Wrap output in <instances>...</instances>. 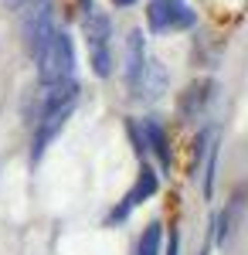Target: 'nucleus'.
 Instances as JSON below:
<instances>
[{
	"label": "nucleus",
	"mask_w": 248,
	"mask_h": 255,
	"mask_svg": "<svg viewBox=\"0 0 248 255\" xmlns=\"http://www.w3.org/2000/svg\"><path fill=\"white\" fill-rule=\"evenodd\" d=\"M116 7H129V3H136V0H113Z\"/></svg>",
	"instance_id": "f8f14e48"
},
{
	"label": "nucleus",
	"mask_w": 248,
	"mask_h": 255,
	"mask_svg": "<svg viewBox=\"0 0 248 255\" xmlns=\"http://www.w3.org/2000/svg\"><path fill=\"white\" fill-rule=\"evenodd\" d=\"M143 136L150 139V150L156 153V157L163 160V163H170V150H167V136H163V129H160L156 123H150V119L143 123Z\"/></svg>",
	"instance_id": "6e6552de"
},
{
	"label": "nucleus",
	"mask_w": 248,
	"mask_h": 255,
	"mask_svg": "<svg viewBox=\"0 0 248 255\" xmlns=\"http://www.w3.org/2000/svg\"><path fill=\"white\" fill-rule=\"evenodd\" d=\"M160 238H163L160 225H150L139 238V245H136V255H160Z\"/></svg>",
	"instance_id": "9d476101"
},
{
	"label": "nucleus",
	"mask_w": 248,
	"mask_h": 255,
	"mask_svg": "<svg viewBox=\"0 0 248 255\" xmlns=\"http://www.w3.org/2000/svg\"><path fill=\"white\" fill-rule=\"evenodd\" d=\"M167 255H177V235H170V252Z\"/></svg>",
	"instance_id": "9b49d317"
},
{
	"label": "nucleus",
	"mask_w": 248,
	"mask_h": 255,
	"mask_svg": "<svg viewBox=\"0 0 248 255\" xmlns=\"http://www.w3.org/2000/svg\"><path fill=\"white\" fill-rule=\"evenodd\" d=\"M34 61H38L41 85L72 82V72H75V51H72L68 34H65V31H55L51 38L41 44V51L34 55Z\"/></svg>",
	"instance_id": "f257e3e1"
},
{
	"label": "nucleus",
	"mask_w": 248,
	"mask_h": 255,
	"mask_svg": "<svg viewBox=\"0 0 248 255\" xmlns=\"http://www.w3.org/2000/svg\"><path fill=\"white\" fill-rule=\"evenodd\" d=\"M153 191H156V174H153L150 167H143V170H139V177H136V184H133V191L123 197V204L113 211V221H123V218L129 215L136 204H143L146 197H153Z\"/></svg>",
	"instance_id": "39448f33"
},
{
	"label": "nucleus",
	"mask_w": 248,
	"mask_h": 255,
	"mask_svg": "<svg viewBox=\"0 0 248 255\" xmlns=\"http://www.w3.org/2000/svg\"><path fill=\"white\" fill-rule=\"evenodd\" d=\"M55 34V20H51V3L48 0H27L24 3V44L31 55H38L41 44Z\"/></svg>",
	"instance_id": "f03ea898"
},
{
	"label": "nucleus",
	"mask_w": 248,
	"mask_h": 255,
	"mask_svg": "<svg viewBox=\"0 0 248 255\" xmlns=\"http://www.w3.org/2000/svg\"><path fill=\"white\" fill-rule=\"evenodd\" d=\"M208 89H211V82L191 85V89L184 92V102H180V113H184V116H194V109H201V106L208 102Z\"/></svg>",
	"instance_id": "1a4fd4ad"
},
{
	"label": "nucleus",
	"mask_w": 248,
	"mask_h": 255,
	"mask_svg": "<svg viewBox=\"0 0 248 255\" xmlns=\"http://www.w3.org/2000/svg\"><path fill=\"white\" fill-rule=\"evenodd\" d=\"M85 41H89V51H92V68L96 75H109L113 72V61H109V20L102 14H89L85 17Z\"/></svg>",
	"instance_id": "20e7f679"
},
{
	"label": "nucleus",
	"mask_w": 248,
	"mask_h": 255,
	"mask_svg": "<svg viewBox=\"0 0 248 255\" xmlns=\"http://www.w3.org/2000/svg\"><path fill=\"white\" fill-rule=\"evenodd\" d=\"M10 3H17V7H20V3H27V0H10Z\"/></svg>",
	"instance_id": "ddd939ff"
},
{
	"label": "nucleus",
	"mask_w": 248,
	"mask_h": 255,
	"mask_svg": "<svg viewBox=\"0 0 248 255\" xmlns=\"http://www.w3.org/2000/svg\"><path fill=\"white\" fill-rule=\"evenodd\" d=\"M146 17L153 31H177L194 24V10L187 7V0H150Z\"/></svg>",
	"instance_id": "7ed1b4c3"
},
{
	"label": "nucleus",
	"mask_w": 248,
	"mask_h": 255,
	"mask_svg": "<svg viewBox=\"0 0 248 255\" xmlns=\"http://www.w3.org/2000/svg\"><path fill=\"white\" fill-rule=\"evenodd\" d=\"M201 255H208V249H204V252H201Z\"/></svg>",
	"instance_id": "4468645a"
},
{
	"label": "nucleus",
	"mask_w": 248,
	"mask_h": 255,
	"mask_svg": "<svg viewBox=\"0 0 248 255\" xmlns=\"http://www.w3.org/2000/svg\"><path fill=\"white\" fill-rule=\"evenodd\" d=\"M163 85H167L163 65L146 58V68H143V75H139V85L133 89V96H136V99H156L160 92H163Z\"/></svg>",
	"instance_id": "0eeeda50"
},
{
	"label": "nucleus",
	"mask_w": 248,
	"mask_h": 255,
	"mask_svg": "<svg viewBox=\"0 0 248 255\" xmlns=\"http://www.w3.org/2000/svg\"><path fill=\"white\" fill-rule=\"evenodd\" d=\"M143 68H146L143 34H139V31H133V34H129V41H126V82H129V89H136V85H139Z\"/></svg>",
	"instance_id": "423d86ee"
}]
</instances>
